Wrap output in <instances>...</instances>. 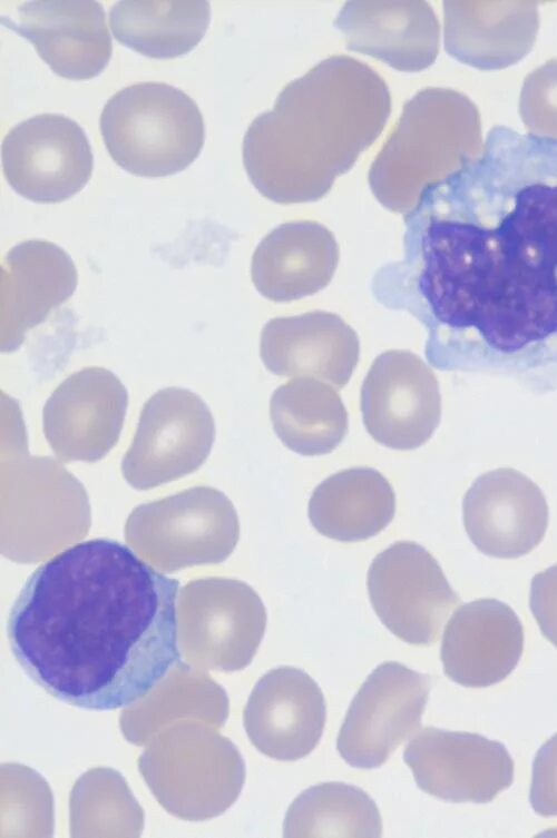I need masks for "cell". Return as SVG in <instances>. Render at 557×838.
Instances as JSON below:
<instances>
[{"instance_id": "1", "label": "cell", "mask_w": 557, "mask_h": 838, "mask_svg": "<svg viewBox=\"0 0 557 838\" xmlns=\"http://www.w3.org/2000/svg\"><path fill=\"white\" fill-rule=\"evenodd\" d=\"M404 225L371 287L424 326L428 364L557 391V139L494 126Z\"/></svg>"}, {"instance_id": "2", "label": "cell", "mask_w": 557, "mask_h": 838, "mask_svg": "<svg viewBox=\"0 0 557 838\" xmlns=\"http://www.w3.org/2000/svg\"><path fill=\"white\" fill-rule=\"evenodd\" d=\"M178 589V580L115 540L77 543L22 586L7 622L12 655L65 703L129 707L180 661Z\"/></svg>"}, {"instance_id": "3", "label": "cell", "mask_w": 557, "mask_h": 838, "mask_svg": "<svg viewBox=\"0 0 557 838\" xmlns=\"http://www.w3.org/2000/svg\"><path fill=\"white\" fill-rule=\"evenodd\" d=\"M390 111L389 88L372 68L329 57L252 121L242 147L246 174L274 203L319 200L374 142Z\"/></svg>"}, {"instance_id": "4", "label": "cell", "mask_w": 557, "mask_h": 838, "mask_svg": "<svg viewBox=\"0 0 557 838\" xmlns=\"http://www.w3.org/2000/svg\"><path fill=\"white\" fill-rule=\"evenodd\" d=\"M480 128L468 98L450 89L426 88L402 115L369 170V185L387 209L407 214L430 185L476 155Z\"/></svg>"}, {"instance_id": "5", "label": "cell", "mask_w": 557, "mask_h": 838, "mask_svg": "<svg viewBox=\"0 0 557 838\" xmlns=\"http://www.w3.org/2000/svg\"><path fill=\"white\" fill-rule=\"evenodd\" d=\"M99 126L114 161L141 177L182 171L198 157L205 139L196 102L164 82H140L117 91L105 103Z\"/></svg>"}, {"instance_id": "6", "label": "cell", "mask_w": 557, "mask_h": 838, "mask_svg": "<svg viewBox=\"0 0 557 838\" xmlns=\"http://www.w3.org/2000/svg\"><path fill=\"white\" fill-rule=\"evenodd\" d=\"M125 540L165 573L217 564L234 551L240 522L231 500L211 486H195L133 510Z\"/></svg>"}, {"instance_id": "7", "label": "cell", "mask_w": 557, "mask_h": 838, "mask_svg": "<svg viewBox=\"0 0 557 838\" xmlns=\"http://www.w3.org/2000/svg\"><path fill=\"white\" fill-rule=\"evenodd\" d=\"M178 637L185 659L209 670L247 667L266 628V610L252 586L235 579L190 581L177 599Z\"/></svg>"}, {"instance_id": "8", "label": "cell", "mask_w": 557, "mask_h": 838, "mask_svg": "<svg viewBox=\"0 0 557 838\" xmlns=\"http://www.w3.org/2000/svg\"><path fill=\"white\" fill-rule=\"evenodd\" d=\"M215 422L206 403L182 387L159 390L145 403L121 461L125 480L147 490L187 475L207 459Z\"/></svg>"}, {"instance_id": "9", "label": "cell", "mask_w": 557, "mask_h": 838, "mask_svg": "<svg viewBox=\"0 0 557 838\" xmlns=\"http://www.w3.org/2000/svg\"><path fill=\"white\" fill-rule=\"evenodd\" d=\"M371 604L399 639L430 645L450 611L460 603L441 566L423 546L399 541L371 562L367 579Z\"/></svg>"}, {"instance_id": "10", "label": "cell", "mask_w": 557, "mask_h": 838, "mask_svg": "<svg viewBox=\"0 0 557 838\" xmlns=\"http://www.w3.org/2000/svg\"><path fill=\"white\" fill-rule=\"evenodd\" d=\"M431 679L398 662H383L367 678L346 712L336 748L346 763L372 769L421 724Z\"/></svg>"}, {"instance_id": "11", "label": "cell", "mask_w": 557, "mask_h": 838, "mask_svg": "<svg viewBox=\"0 0 557 838\" xmlns=\"http://www.w3.org/2000/svg\"><path fill=\"white\" fill-rule=\"evenodd\" d=\"M2 167L19 195L35 203L55 204L87 185L94 157L76 121L59 114H41L19 122L6 135Z\"/></svg>"}, {"instance_id": "12", "label": "cell", "mask_w": 557, "mask_h": 838, "mask_svg": "<svg viewBox=\"0 0 557 838\" xmlns=\"http://www.w3.org/2000/svg\"><path fill=\"white\" fill-rule=\"evenodd\" d=\"M367 432L393 450H414L430 440L441 418V396L431 368L414 353L391 349L372 363L361 388Z\"/></svg>"}, {"instance_id": "13", "label": "cell", "mask_w": 557, "mask_h": 838, "mask_svg": "<svg viewBox=\"0 0 557 838\" xmlns=\"http://www.w3.org/2000/svg\"><path fill=\"white\" fill-rule=\"evenodd\" d=\"M403 759L421 790L451 802H489L514 781L506 747L477 733L426 727Z\"/></svg>"}, {"instance_id": "14", "label": "cell", "mask_w": 557, "mask_h": 838, "mask_svg": "<svg viewBox=\"0 0 557 838\" xmlns=\"http://www.w3.org/2000/svg\"><path fill=\"white\" fill-rule=\"evenodd\" d=\"M128 405L120 379L102 367L67 377L42 411L45 436L62 462H96L117 443Z\"/></svg>"}, {"instance_id": "15", "label": "cell", "mask_w": 557, "mask_h": 838, "mask_svg": "<svg viewBox=\"0 0 557 838\" xmlns=\"http://www.w3.org/2000/svg\"><path fill=\"white\" fill-rule=\"evenodd\" d=\"M466 532L483 554L517 559L530 553L548 528V504L524 473L500 467L478 476L462 500Z\"/></svg>"}, {"instance_id": "16", "label": "cell", "mask_w": 557, "mask_h": 838, "mask_svg": "<svg viewBox=\"0 0 557 838\" xmlns=\"http://www.w3.org/2000/svg\"><path fill=\"white\" fill-rule=\"evenodd\" d=\"M325 711L317 683L303 670L285 666L270 670L257 681L243 721L248 739L260 752L294 761L317 746Z\"/></svg>"}, {"instance_id": "17", "label": "cell", "mask_w": 557, "mask_h": 838, "mask_svg": "<svg viewBox=\"0 0 557 838\" xmlns=\"http://www.w3.org/2000/svg\"><path fill=\"white\" fill-rule=\"evenodd\" d=\"M1 21L30 40L40 58L63 78H92L110 60L113 43L99 2H25Z\"/></svg>"}, {"instance_id": "18", "label": "cell", "mask_w": 557, "mask_h": 838, "mask_svg": "<svg viewBox=\"0 0 557 838\" xmlns=\"http://www.w3.org/2000/svg\"><path fill=\"white\" fill-rule=\"evenodd\" d=\"M524 640L522 623L507 603L491 598L465 603L443 631V672L465 687L499 683L518 664Z\"/></svg>"}, {"instance_id": "19", "label": "cell", "mask_w": 557, "mask_h": 838, "mask_svg": "<svg viewBox=\"0 0 557 838\" xmlns=\"http://www.w3.org/2000/svg\"><path fill=\"white\" fill-rule=\"evenodd\" d=\"M260 355L277 376L313 377L340 390L356 367L360 342L340 316L313 310L270 319L261 332Z\"/></svg>"}, {"instance_id": "20", "label": "cell", "mask_w": 557, "mask_h": 838, "mask_svg": "<svg viewBox=\"0 0 557 838\" xmlns=\"http://www.w3.org/2000/svg\"><path fill=\"white\" fill-rule=\"evenodd\" d=\"M78 274L71 257L43 239L22 241L1 268V351H16L25 335L74 294Z\"/></svg>"}, {"instance_id": "21", "label": "cell", "mask_w": 557, "mask_h": 838, "mask_svg": "<svg viewBox=\"0 0 557 838\" xmlns=\"http://www.w3.org/2000/svg\"><path fill=\"white\" fill-rule=\"evenodd\" d=\"M334 26L346 48L405 72L431 66L439 51L440 27L426 1L346 2Z\"/></svg>"}, {"instance_id": "22", "label": "cell", "mask_w": 557, "mask_h": 838, "mask_svg": "<svg viewBox=\"0 0 557 838\" xmlns=\"http://www.w3.org/2000/svg\"><path fill=\"white\" fill-rule=\"evenodd\" d=\"M339 258V245L326 227L311 220L285 223L257 245L251 277L265 298L291 302L328 286Z\"/></svg>"}, {"instance_id": "23", "label": "cell", "mask_w": 557, "mask_h": 838, "mask_svg": "<svg viewBox=\"0 0 557 838\" xmlns=\"http://www.w3.org/2000/svg\"><path fill=\"white\" fill-rule=\"evenodd\" d=\"M509 3L507 10L482 9V2L444 1V49L475 68L510 66L532 47L538 30L537 4Z\"/></svg>"}, {"instance_id": "24", "label": "cell", "mask_w": 557, "mask_h": 838, "mask_svg": "<svg viewBox=\"0 0 557 838\" xmlns=\"http://www.w3.org/2000/svg\"><path fill=\"white\" fill-rule=\"evenodd\" d=\"M307 513L313 528L326 538L340 542L364 541L392 521L395 494L375 469H346L314 489Z\"/></svg>"}, {"instance_id": "25", "label": "cell", "mask_w": 557, "mask_h": 838, "mask_svg": "<svg viewBox=\"0 0 557 838\" xmlns=\"http://www.w3.org/2000/svg\"><path fill=\"white\" fill-rule=\"evenodd\" d=\"M270 417L281 442L304 456L331 453L349 430L341 396L313 377H294L278 386L270 401Z\"/></svg>"}, {"instance_id": "26", "label": "cell", "mask_w": 557, "mask_h": 838, "mask_svg": "<svg viewBox=\"0 0 557 838\" xmlns=\"http://www.w3.org/2000/svg\"><path fill=\"white\" fill-rule=\"evenodd\" d=\"M209 18L207 1H119L109 12L119 42L159 59L190 51L204 37Z\"/></svg>"}, {"instance_id": "27", "label": "cell", "mask_w": 557, "mask_h": 838, "mask_svg": "<svg viewBox=\"0 0 557 838\" xmlns=\"http://www.w3.org/2000/svg\"><path fill=\"white\" fill-rule=\"evenodd\" d=\"M284 837H381L375 802L362 789L324 782L300 793L290 806Z\"/></svg>"}, {"instance_id": "28", "label": "cell", "mask_w": 557, "mask_h": 838, "mask_svg": "<svg viewBox=\"0 0 557 838\" xmlns=\"http://www.w3.org/2000/svg\"><path fill=\"white\" fill-rule=\"evenodd\" d=\"M519 111L528 132L557 139V59L527 76Z\"/></svg>"}, {"instance_id": "29", "label": "cell", "mask_w": 557, "mask_h": 838, "mask_svg": "<svg viewBox=\"0 0 557 838\" xmlns=\"http://www.w3.org/2000/svg\"><path fill=\"white\" fill-rule=\"evenodd\" d=\"M529 800L537 815L557 816V733L536 753Z\"/></svg>"}, {"instance_id": "30", "label": "cell", "mask_w": 557, "mask_h": 838, "mask_svg": "<svg viewBox=\"0 0 557 838\" xmlns=\"http://www.w3.org/2000/svg\"><path fill=\"white\" fill-rule=\"evenodd\" d=\"M529 608L543 635L557 648V564L531 579Z\"/></svg>"}, {"instance_id": "31", "label": "cell", "mask_w": 557, "mask_h": 838, "mask_svg": "<svg viewBox=\"0 0 557 838\" xmlns=\"http://www.w3.org/2000/svg\"><path fill=\"white\" fill-rule=\"evenodd\" d=\"M45 483H33L35 490H30L29 485L26 484V492L22 493L21 499H16V514L20 513L16 516V519L23 517L27 522H29V519L32 517L31 523L39 526L40 522L39 519L45 517L46 522L49 526H53V523L50 517H55L57 514V491L53 492L48 490L46 486L45 490H41Z\"/></svg>"}]
</instances>
